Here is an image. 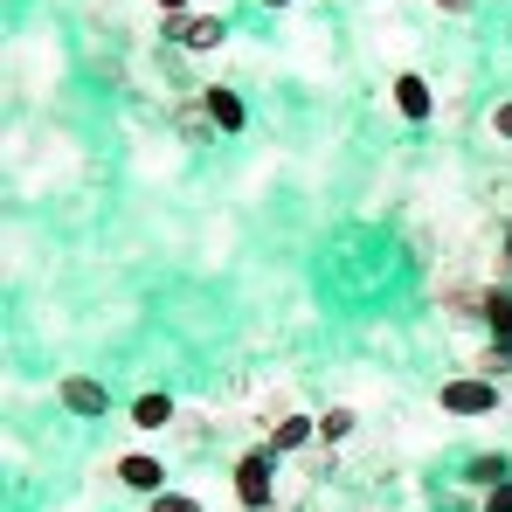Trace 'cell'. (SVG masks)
Wrapping results in <instances>:
<instances>
[{
    "label": "cell",
    "instance_id": "cell-2",
    "mask_svg": "<svg viewBox=\"0 0 512 512\" xmlns=\"http://www.w3.org/2000/svg\"><path fill=\"white\" fill-rule=\"evenodd\" d=\"M270 478H277V457H270V450L236 457V499H243L250 512H270V499H277V485H270Z\"/></svg>",
    "mask_w": 512,
    "mask_h": 512
},
{
    "label": "cell",
    "instance_id": "cell-8",
    "mask_svg": "<svg viewBox=\"0 0 512 512\" xmlns=\"http://www.w3.org/2000/svg\"><path fill=\"white\" fill-rule=\"evenodd\" d=\"M201 111H208V118H215V125H222V132H236V125H243V97H236V90H201Z\"/></svg>",
    "mask_w": 512,
    "mask_h": 512
},
{
    "label": "cell",
    "instance_id": "cell-11",
    "mask_svg": "<svg viewBox=\"0 0 512 512\" xmlns=\"http://www.w3.org/2000/svg\"><path fill=\"white\" fill-rule=\"evenodd\" d=\"M395 104H402V118H429V84L423 77H395Z\"/></svg>",
    "mask_w": 512,
    "mask_h": 512
},
{
    "label": "cell",
    "instance_id": "cell-17",
    "mask_svg": "<svg viewBox=\"0 0 512 512\" xmlns=\"http://www.w3.org/2000/svg\"><path fill=\"white\" fill-rule=\"evenodd\" d=\"M492 132H499V139H506V146H512V97H506V104H499V111H492Z\"/></svg>",
    "mask_w": 512,
    "mask_h": 512
},
{
    "label": "cell",
    "instance_id": "cell-1",
    "mask_svg": "<svg viewBox=\"0 0 512 512\" xmlns=\"http://www.w3.org/2000/svg\"><path fill=\"white\" fill-rule=\"evenodd\" d=\"M443 416H492L499 409V381H485V374H457V381H443Z\"/></svg>",
    "mask_w": 512,
    "mask_h": 512
},
{
    "label": "cell",
    "instance_id": "cell-19",
    "mask_svg": "<svg viewBox=\"0 0 512 512\" xmlns=\"http://www.w3.org/2000/svg\"><path fill=\"white\" fill-rule=\"evenodd\" d=\"M436 7H450V14H464V7H471V0H436Z\"/></svg>",
    "mask_w": 512,
    "mask_h": 512
},
{
    "label": "cell",
    "instance_id": "cell-20",
    "mask_svg": "<svg viewBox=\"0 0 512 512\" xmlns=\"http://www.w3.org/2000/svg\"><path fill=\"white\" fill-rule=\"evenodd\" d=\"M160 7H167V14H180V7H187V0H160Z\"/></svg>",
    "mask_w": 512,
    "mask_h": 512
},
{
    "label": "cell",
    "instance_id": "cell-16",
    "mask_svg": "<svg viewBox=\"0 0 512 512\" xmlns=\"http://www.w3.org/2000/svg\"><path fill=\"white\" fill-rule=\"evenodd\" d=\"M485 512H512V478H506V485H492V492H485Z\"/></svg>",
    "mask_w": 512,
    "mask_h": 512
},
{
    "label": "cell",
    "instance_id": "cell-6",
    "mask_svg": "<svg viewBox=\"0 0 512 512\" xmlns=\"http://www.w3.org/2000/svg\"><path fill=\"white\" fill-rule=\"evenodd\" d=\"M173 35H180L187 49H201V56H208V49H222V35H229V28H222L215 14H187V21H173Z\"/></svg>",
    "mask_w": 512,
    "mask_h": 512
},
{
    "label": "cell",
    "instance_id": "cell-10",
    "mask_svg": "<svg viewBox=\"0 0 512 512\" xmlns=\"http://www.w3.org/2000/svg\"><path fill=\"white\" fill-rule=\"evenodd\" d=\"M485 333H492V346H506V353H512V291H492V305H485Z\"/></svg>",
    "mask_w": 512,
    "mask_h": 512
},
{
    "label": "cell",
    "instance_id": "cell-21",
    "mask_svg": "<svg viewBox=\"0 0 512 512\" xmlns=\"http://www.w3.org/2000/svg\"><path fill=\"white\" fill-rule=\"evenodd\" d=\"M263 7H291V0H263Z\"/></svg>",
    "mask_w": 512,
    "mask_h": 512
},
{
    "label": "cell",
    "instance_id": "cell-13",
    "mask_svg": "<svg viewBox=\"0 0 512 512\" xmlns=\"http://www.w3.org/2000/svg\"><path fill=\"white\" fill-rule=\"evenodd\" d=\"M471 374H485V381H506V374H512V353H506V346H485V353H471Z\"/></svg>",
    "mask_w": 512,
    "mask_h": 512
},
{
    "label": "cell",
    "instance_id": "cell-3",
    "mask_svg": "<svg viewBox=\"0 0 512 512\" xmlns=\"http://www.w3.org/2000/svg\"><path fill=\"white\" fill-rule=\"evenodd\" d=\"M312 436H319V416L277 409V416H270V436H263V450H270V457H291V450H305Z\"/></svg>",
    "mask_w": 512,
    "mask_h": 512
},
{
    "label": "cell",
    "instance_id": "cell-4",
    "mask_svg": "<svg viewBox=\"0 0 512 512\" xmlns=\"http://www.w3.org/2000/svg\"><path fill=\"white\" fill-rule=\"evenodd\" d=\"M118 485L139 492V499H160V492H167V464L146 457V450H132V457H118Z\"/></svg>",
    "mask_w": 512,
    "mask_h": 512
},
{
    "label": "cell",
    "instance_id": "cell-12",
    "mask_svg": "<svg viewBox=\"0 0 512 512\" xmlns=\"http://www.w3.org/2000/svg\"><path fill=\"white\" fill-rule=\"evenodd\" d=\"M506 478H512L506 457H471V485H478V492H492V485H506Z\"/></svg>",
    "mask_w": 512,
    "mask_h": 512
},
{
    "label": "cell",
    "instance_id": "cell-14",
    "mask_svg": "<svg viewBox=\"0 0 512 512\" xmlns=\"http://www.w3.org/2000/svg\"><path fill=\"white\" fill-rule=\"evenodd\" d=\"M353 423H360L353 409H326V416H319V443H346V436H353Z\"/></svg>",
    "mask_w": 512,
    "mask_h": 512
},
{
    "label": "cell",
    "instance_id": "cell-15",
    "mask_svg": "<svg viewBox=\"0 0 512 512\" xmlns=\"http://www.w3.org/2000/svg\"><path fill=\"white\" fill-rule=\"evenodd\" d=\"M153 512H201V499H187V492H160Z\"/></svg>",
    "mask_w": 512,
    "mask_h": 512
},
{
    "label": "cell",
    "instance_id": "cell-9",
    "mask_svg": "<svg viewBox=\"0 0 512 512\" xmlns=\"http://www.w3.org/2000/svg\"><path fill=\"white\" fill-rule=\"evenodd\" d=\"M173 423H180V416H173L167 395H139V402H132V429H173Z\"/></svg>",
    "mask_w": 512,
    "mask_h": 512
},
{
    "label": "cell",
    "instance_id": "cell-5",
    "mask_svg": "<svg viewBox=\"0 0 512 512\" xmlns=\"http://www.w3.org/2000/svg\"><path fill=\"white\" fill-rule=\"evenodd\" d=\"M492 305V284H443V312L450 319H485Z\"/></svg>",
    "mask_w": 512,
    "mask_h": 512
},
{
    "label": "cell",
    "instance_id": "cell-18",
    "mask_svg": "<svg viewBox=\"0 0 512 512\" xmlns=\"http://www.w3.org/2000/svg\"><path fill=\"white\" fill-rule=\"evenodd\" d=\"M499 270H512V222H506V236H499Z\"/></svg>",
    "mask_w": 512,
    "mask_h": 512
},
{
    "label": "cell",
    "instance_id": "cell-7",
    "mask_svg": "<svg viewBox=\"0 0 512 512\" xmlns=\"http://www.w3.org/2000/svg\"><path fill=\"white\" fill-rule=\"evenodd\" d=\"M63 402H70L77 416H104V409H111V395H104L90 374H70V381H63Z\"/></svg>",
    "mask_w": 512,
    "mask_h": 512
}]
</instances>
